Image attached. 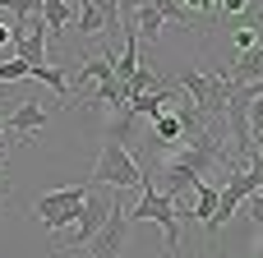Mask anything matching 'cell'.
Listing matches in <instances>:
<instances>
[{"mask_svg":"<svg viewBox=\"0 0 263 258\" xmlns=\"http://www.w3.org/2000/svg\"><path fill=\"white\" fill-rule=\"evenodd\" d=\"M83 194L88 185H65V189H46L42 199H32V217L51 231V235H65L74 222H79V208H83Z\"/></svg>","mask_w":263,"mask_h":258,"instance_id":"cell-4","label":"cell"},{"mask_svg":"<svg viewBox=\"0 0 263 258\" xmlns=\"http://www.w3.org/2000/svg\"><path fill=\"white\" fill-rule=\"evenodd\" d=\"M213 208H217V185H213V180H203V185L194 189V199H190V217L203 226V222L213 217Z\"/></svg>","mask_w":263,"mask_h":258,"instance_id":"cell-8","label":"cell"},{"mask_svg":"<svg viewBox=\"0 0 263 258\" xmlns=\"http://www.w3.org/2000/svg\"><path fill=\"white\" fill-rule=\"evenodd\" d=\"M0 46H9V28L5 23H0Z\"/></svg>","mask_w":263,"mask_h":258,"instance_id":"cell-13","label":"cell"},{"mask_svg":"<svg viewBox=\"0 0 263 258\" xmlns=\"http://www.w3.org/2000/svg\"><path fill=\"white\" fill-rule=\"evenodd\" d=\"M171 92H176V88H171ZM171 92H139V97H129L125 106H129L134 115H148V120H157V115L166 111V97H171Z\"/></svg>","mask_w":263,"mask_h":258,"instance_id":"cell-9","label":"cell"},{"mask_svg":"<svg viewBox=\"0 0 263 258\" xmlns=\"http://www.w3.org/2000/svg\"><path fill=\"white\" fill-rule=\"evenodd\" d=\"M222 69H227V83H231V88H236V83H263V42L236 51Z\"/></svg>","mask_w":263,"mask_h":258,"instance_id":"cell-6","label":"cell"},{"mask_svg":"<svg viewBox=\"0 0 263 258\" xmlns=\"http://www.w3.org/2000/svg\"><path fill=\"white\" fill-rule=\"evenodd\" d=\"M5 203H14V180L0 175V208H5Z\"/></svg>","mask_w":263,"mask_h":258,"instance_id":"cell-12","label":"cell"},{"mask_svg":"<svg viewBox=\"0 0 263 258\" xmlns=\"http://www.w3.org/2000/svg\"><path fill=\"white\" fill-rule=\"evenodd\" d=\"M28 74H32V65H23V60H18V55H14V60H5V65H0V83H23V78H28Z\"/></svg>","mask_w":263,"mask_h":258,"instance_id":"cell-10","label":"cell"},{"mask_svg":"<svg viewBox=\"0 0 263 258\" xmlns=\"http://www.w3.org/2000/svg\"><path fill=\"white\" fill-rule=\"evenodd\" d=\"M245 203H250V217H254V222L263 226V189H254V194H250Z\"/></svg>","mask_w":263,"mask_h":258,"instance_id":"cell-11","label":"cell"},{"mask_svg":"<svg viewBox=\"0 0 263 258\" xmlns=\"http://www.w3.org/2000/svg\"><path fill=\"white\" fill-rule=\"evenodd\" d=\"M129 217H125V203H120V194L111 199V212H106V222L97 226V235L83 245L88 249V258H120V249H125V240H129Z\"/></svg>","mask_w":263,"mask_h":258,"instance_id":"cell-5","label":"cell"},{"mask_svg":"<svg viewBox=\"0 0 263 258\" xmlns=\"http://www.w3.org/2000/svg\"><path fill=\"white\" fill-rule=\"evenodd\" d=\"M125 217H129V222H157V226H162L166 258H176V249H180V212H176V203H171L162 189L143 185V189H139V203H134Z\"/></svg>","mask_w":263,"mask_h":258,"instance_id":"cell-3","label":"cell"},{"mask_svg":"<svg viewBox=\"0 0 263 258\" xmlns=\"http://www.w3.org/2000/svg\"><path fill=\"white\" fill-rule=\"evenodd\" d=\"M5 138H9V134H5V111H0V143H5Z\"/></svg>","mask_w":263,"mask_h":258,"instance_id":"cell-14","label":"cell"},{"mask_svg":"<svg viewBox=\"0 0 263 258\" xmlns=\"http://www.w3.org/2000/svg\"><path fill=\"white\" fill-rule=\"evenodd\" d=\"M111 199H116V189L88 185V194H83V208H79V222H74V231L55 235L51 254H74V249H83V245H88V240L97 235V226L106 222V212H111Z\"/></svg>","mask_w":263,"mask_h":258,"instance_id":"cell-2","label":"cell"},{"mask_svg":"<svg viewBox=\"0 0 263 258\" xmlns=\"http://www.w3.org/2000/svg\"><path fill=\"white\" fill-rule=\"evenodd\" d=\"M46 106L42 102H18L14 111H5V134L9 138H23V134H37V129H46Z\"/></svg>","mask_w":263,"mask_h":258,"instance_id":"cell-7","label":"cell"},{"mask_svg":"<svg viewBox=\"0 0 263 258\" xmlns=\"http://www.w3.org/2000/svg\"><path fill=\"white\" fill-rule=\"evenodd\" d=\"M88 185H111V189H143V171L129 152V143H116V138H102V152H97V166L88 175Z\"/></svg>","mask_w":263,"mask_h":258,"instance_id":"cell-1","label":"cell"}]
</instances>
